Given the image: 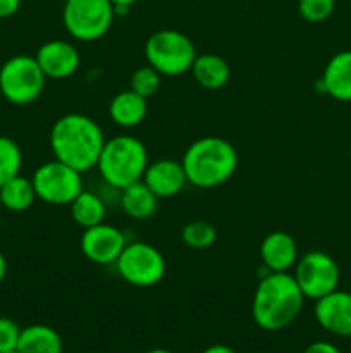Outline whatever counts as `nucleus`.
Segmentation results:
<instances>
[{
    "instance_id": "nucleus-1",
    "label": "nucleus",
    "mask_w": 351,
    "mask_h": 353,
    "mask_svg": "<svg viewBox=\"0 0 351 353\" xmlns=\"http://www.w3.org/2000/svg\"><path fill=\"white\" fill-rule=\"evenodd\" d=\"M103 145L105 134L102 128L85 114H65L55 121L50 130V148L54 159L81 174L96 168Z\"/></svg>"
},
{
    "instance_id": "nucleus-2",
    "label": "nucleus",
    "mask_w": 351,
    "mask_h": 353,
    "mask_svg": "<svg viewBox=\"0 0 351 353\" xmlns=\"http://www.w3.org/2000/svg\"><path fill=\"white\" fill-rule=\"evenodd\" d=\"M305 295L289 272H267L251 300V317L264 331H281L301 314Z\"/></svg>"
},
{
    "instance_id": "nucleus-3",
    "label": "nucleus",
    "mask_w": 351,
    "mask_h": 353,
    "mask_svg": "<svg viewBox=\"0 0 351 353\" xmlns=\"http://www.w3.org/2000/svg\"><path fill=\"white\" fill-rule=\"evenodd\" d=\"M237 161V152L231 141L210 134L186 148L181 164L189 185L209 190L229 181L236 172Z\"/></svg>"
},
{
    "instance_id": "nucleus-4",
    "label": "nucleus",
    "mask_w": 351,
    "mask_h": 353,
    "mask_svg": "<svg viewBox=\"0 0 351 353\" xmlns=\"http://www.w3.org/2000/svg\"><path fill=\"white\" fill-rule=\"evenodd\" d=\"M148 162V150L143 141L131 134H119L105 140L96 169L110 188L120 192L143 179Z\"/></svg>"
},
{
    "instance_id": "nucleus-5",
    "label": "nucleus",
    "mask_w": 351,
    "mask_h": 353,
    "mask_svg": "<svg viewBox=\"0 0 351 353\" xmlns=\"http://www.w3.org/2000/svg\"><path fill=\"white\" fill-rule=\"evenodd\" d=\"M196 55L191 38L178 30L155 31L145 43L147 64L162 76H181L191 71Z\"/></svg>"
},
{
    "instance_id": "nucleus-6",
    "label": "nucleus",
    "mask_w": 351,
    "mask_h": 353,
    "mask_svg": "<svg viewBox=\"0 0 351 353\" xmlns=\"http://www.w3.org/2000/svg\"><path fill=\"white\" fill-rule=\"evenodd\" d=\"M116 17L110 0H65L62 24L69 37L89 43L109 33Z\"/></svg>"
},
{
    "instance_id": "nucleus-7",
    "label": "nucleus",
    "mask_w": 351,
    "mask_h": 353,
    "mask_svg": "<svg viewBox=\"0 0 351 353\" xmlns=\"http://www.w3.org/2000/svg\"><path fill=\"white\" fill-rule=\"evenodd\" d=\"M47 76L31 55H14L0 68V93L14 105H30L40 99Z\"/></svg>"
},
{
    "instance_id": "nucleus-8",
    "label": "nucleus",
    "mask_w": 351,
    "mask_h": 353,
    "mask_svg": "<svg viewBox=\"0 0 351 353\" xmlns=\"http://www.w3.org/2000/svg\"><path fill=\"white\" fill-rule=\"evenodd\" d=\"M120 278L136 288H151L165 276V259L162 252L147 241L126 243L116 262Z\"/></svg>"
},
{
    "instance_id": "nucleus-9",
    "label": "nucleus",
    "mask_w": 351,
    "mask_h": 353,
    "mask_svg": "<svg viewBox=\"0 0 351 353\" xmlns=\"http://www.w3.org/2000/svg\"><path fill=\"white\" fill-rule=\"evenodd\" d=\"M31 183L36 199L48 205H69L83 192L81 172L62 164L57 159L34 169Z\"/></svg>"
},
{
    "instance_id": "nucleus-10",
    "label": "nucleus",
    "mask_w": 351,
    "mask_h": 353,
    "mask_svg": "<svg viewBox=\"0 0 351 353\" xmlns=\"http://www.w3.org/2000/svg\"><path fill=\"white\" fill-rule=\"evenodd\" d=\"M292 278L308 300H319L337 290L341 272L337 262L326 252H308L295 264Z\"/></svg>"
},
{
    "instance_id": "nucleus-11",
    "label": "nucleus",
    "mask_w": 351,
    "mask_h": 353,
    "mask_svg": "<svg viewBox=\"0 0 351 353\" xmlns=\"http://www.w3.org/2000/svg\"><path fill=\"white\" fill-rule=\"evenodd\" d=\"M126 243V236L119 228L100 223L83 231L79 247H81L83 255L93 264L112 265L117 262Z\"/></svg>"
},
{
    "instance_id": "nucleus-12",
    "label": "nucleus",
    "mask_w": 351,
    "mask_h": 353,
    "mask_svg": "<svg viewBox=\"0 0 351 353\" xmlns=\"http://www.w3.org/2000/svg\"><path fill=\"white\" fill-rule=\"evenodd\" d=\"M47 79H67L79 69L81 57L71 41L48 40L34 54Z\"/></svg>"
},
{
    "instance_id": "nucleus-13",
    "label": "nucleus",
    "mask_w": 351,
    "mask_h": 353,
    "mask_svg": "<svg viewBox=\"0 0 351 353\" xmlns=\"http://www.w3.org/2000/svg\"><path fill=\"white\" fill-rule=\"evenodd\" d=\"M315 319L322 330L334 336H351V293L334 290L315 302Z\"/></svg>"
},
{
    "instance_id": "nucleus-14",
    "label": "nucleus",
    "mask_w": 351,
    "mask_h": 353,
    "mask_svg": "<svg viewBox=\"0 0 351 353\" xmlns=\"http://www.w3.org/2000/svg\"><path fill=\"white\" fill-rule=\"evenodd\" d=\"M143 183L158 196V199H171L182 192L188 179L181 161L174 159H158L148 162V168L143 174Z\"/></svg>"
},
{
    "instance_id": "nucleus-15",
    "label": "nucleus",
    "mask_w": 351,
    "mask_h": 353,
    "mask_svg": "<svg viewBox=\"0 0 351 353\" xmlns=\"http://www.w3.org/2000/svg\"><path fill=\"white\" fill-rule=\"evenodd\" d=\"M260 259L268 272H288L298 262V245L286 231H272L260 245Z\"/></svg>"
},
{
    "instance_id": "nucleus-16",
    "label": "nucleus",
    "mask_w": 351,
    "mask_h": 353,
    "mask_svg": "<svg viewBox=\"0 0 351 353\" xmlns=\"http://www.w3.org/2000/svg\"><path fill=\"white\" fill-rule=\"evenodd\" d=\"M322 92L339 102H351V50H341L329 59L320 78Z\"/></svg>"
},
{
    "instance_id": "nucleus-17",
    "label": "nucleus",
    "mask_w": 351,
    "mask_h": 353,
    "mask_svg": "<svg viewBox=\"0 0 351 353\" xmlns=\"http://www.w3.org/2000/svg\"><path fill=\"white\" fill-rule=\"evenodd\" d=\"M148 114V100L133 90H124L114 95L109 105V116L116 126L129 130L140 126Z\"/></svg>"
},
{
    "instance_id": "nucleus-18",
    "label": "nucleus",
    "mask_w": 351,
    "mask_h": 353,
    "mask_svg": "<svg viewBox=\"0 0 351 353\" xmlns=\"http://www.w3.org/2000/svg\"><path fill=\"white\" fill-rule=\"evenodd\" d=\"M158 196L141 181L120 190V209L134 221H147L157 212Z\"/></svg>"
},
{
    "instance_id": "nucleus-19",
    "label": "nucleus",
    "mask_w": 351,
    "mask_h": 353,
    "mask_svg": "<svg viewBox=\"0 0 351 353\" xmlns=\"http://www.w3.org/2000/svg\"><path fill=\"white\" fill-rule=\"evenodd\" d=\"M191 74L195 81L205 90H220L231 78V68L226 59L217 54L196 55Z\"/></svg>"
},
{
    "instance_id": "nucleus-20",
    "label": "nucleus",
    "mask_w": 351,
    "mask_h": 353,
    "mask_svg": "<svg viewBox=\"0 0 351 353\" xmlns=\"http://www.w3.org/2000/svg\"><path fill=\"white\" fill-rule=\"evenodd\" d=\"M19 353H62V340L57 331L45 324H31L21 330L17 341Z\"/></svg>"
},
{
    "instance_id": "nucleus-21",
    "label": "nucleus",
    "mask_w": 351,
    "mask_h": 353,
    "mask_svg": "<svg viewBox=\"0 0 351 353\" xmlns=\"http://www.w3.org/2000/svg\"><path fill=\"white\" fill-rule=\"evenodd\" d=\"M34 200H36V192H34L33 183L24 176H14L0 186L2 209L10 210V212H24L33 205Z\"/></svg>"
},
{
    "instance_id": "nucleus-22",
    "label": "nucleus",
    "mask_w": 351,
    "mask_h": 353,
    "mask_svg": "<svg viewBox=\"0 0 351 353\" xmlns=\"http://www.w3.org/2000/svg\"><path fill=\"white\" fill-rule=\"evenodd\" d=\"M71 217L79 228L83 230H88V228L96 226V224L103 223L107 214L105 202L100 199L96 193L88 192V190H83L71 203Z\"/></svg>"
},
{
    "instance_id": "nucleus-23",
    "label": "nucleus",
    "mask_w": 351,
    "mask_h": 353,
    "mask_svg": "<svg viewBox=\"0 0 351 353\" xmlns=\"http://www.w3.org/2000/svg\"><path fill=\"white\" fill-rule=\"evenodd\" d=\"M23 168V152L19 145L9 137L0 134V186L14 176L21 174Z\"/></svg>"
},
{
    "instance_id": "nucleus-24",
    "label": "nucleus",
    "mask_w": 351,
    "mask_h": 353,
    "mask_svg": "<svg viewBox=\"0 0 351 353\" xmlns=\"http://www.w3.org/2000/svg\"><path fill=\"white\" fill-rule=\"evenodd\" d=\"M182 243L193 250H206L217 240V230L206 221H191L181 231Z\"/></svg>"
},
{
    "instance_id": "nucleus-25",
    "label": "nucleus",
    "mask_w": 351,
    "mask_h": 353,
    "mask_svg": "<svg viewBox=\"0 0 351 353\" xmlns=\"http://www.w3.org/2000/svg\"><path fill=\"white\" fill-rule=\"evenodd\" d=\"M162 78H164V76H162L157 69L151 68L150 64L141 65V68H138L136 71L131 74L129 88L133 90V92H136L138 95L145 97V99L148 100L150 97H153L155 93L158 92V88H160L162 85Z\"/></svg>"
},
{
    "instance_id": "nucleus-26",
    "label": "nucleus",
    "mask_w": 351,
    "mask_h": 353,
    "mask_svg": "<svg viewBox=\"0 0 351 353\" xmlns=\"http://www.w3.org/2000/svg\"><path fill=\"white\" fill-rule=\"evenodd\" d=\"M336 0H298V12L306 23H323L332 16Z\"/></svg>"
},
{
    "instance_id": "nucleus-27",
    "label": "nucleus",
    "mask_w": 351,
    "mask_h": 353,
    "mask_svg": "<svg viewBox=\"0 0 351 353\" xmlns=\"http://www.w3.org/2000/svg\"><path fill=\"white\" fill-rule=\"evenodd\" d=\"M21 327L9 317H0V353L17 348Z\"/></svg>"
},
{
    "instance_id": "nucleus-28",
    "label": "nucleus",
    "mask_w": 351,
    "mask_h": 353,
    "mask_svg": "<svg viewBox=\"0 0 351 353\" xmlns=\"http://www.w3.org/2000/svg\"><path fill=\"white\" fill-rule=\"evenodd\" d=\"M303 353H341V350L329 341H313Z\"/></svg>"
},
{
    "instance_id": "nucleus-29",
    "label": "nucleus",
    "mask_w": 351,
    "mask_h": 353,
    "mask_svg": "<svg viewBox=\"0 0 351 353\" xmlns=\"http://www.w3.org/2000/svg\"><path fill=\"white\" fill-rule=\"evenodd\" d=\"M21 0H0V19L10 17L19 10Z\"/></svg>"
},
{
    "instance_id": "nucleus-30",
    "label": "nucleus",
    "mask_w": 351,
    "mask_h": 353,
    "mask_svg": "<svg viewBox=\"0 0 351 353\" xmlns=\"http://www.w3.org/2000/svg\"><path fill=\"white\" fill-rule=\"evenodd\" d=\"M110 2L114 3V9H116V16L117 14H120V12H126L127 9H129L131 6H133V3H136L138 0H110Z\"/></svg>"
},
{
    "instance_id": "nucleus-31",
    "label": "nucleus",
    "mask_w": 351,
    "mask_h": 353,
    "mask_svg": "<svg viewBox=\"0 0 351 353\" xmlns=\"http://www.w3.org/2000/svg\"><path fill=\"white\" fill-rule=\"evenodd\" d=\"M202 353H236L231 347L227 345H212V347L205 348Z\"/></svg>"
},
{
    "instance_id": "nucleus-32",
    "label": "nucleus",
    "mask_w": 351,
    "mask_h": 353,
    "mask_svg": "<svg viewBox=\"0 0 351 353\" xmlns=\"http://www.w3.org/2000/svg\"><path fill=\"white\" fill-rule=\"evenodd\" d=\"M6 274H7V261L6 257H3L2 252H0V283L6 279Z\"/></svg>"
},
{
    "instance_id": "nucleus-33",
    "label": "nucleus",
    "mask_w": 351,
    "mask_h": 353,
    "mask_svg": "<svg viewBox=\"0 0 351 353\" xmlns=\"http://www.w3.org/2000/svg\"><path fill=\"white\" fill-rule=\"evenodd\" d=\"M147 353H172V352L167 350V348H151V350H148Z\"/></svg>"
},
{
    "instance_id": "nucleus-34",
    "label": "nucleus",
    "mask_w": 351,
    "mask_h": 353,
    "mask_svg": "<svg viewBox=\"0 0 351 353\" xmlns=\"http://www.w3.org/2000/svg\"><path fill=\"white\" fill-rule=\"evenodd\" d=\"M2 353H19V352H17V348H14V350H7V352H2Z\"/></svg>"
},
{
    "instance_id": "nucleus-35",
    "label": "nucleus",
    "mask_w": 351,
    "mask_h": 353,
    "mask_svg": "<svg viewBox=\"0 0 351 353\" xmlns=\"http://www.w3.org/2000/svg\"><path fill=\"white\" fill-rule=\"evenodd\" d=\"M0 209H2V202H0Z\"/></svg>"
}]
</instances>
